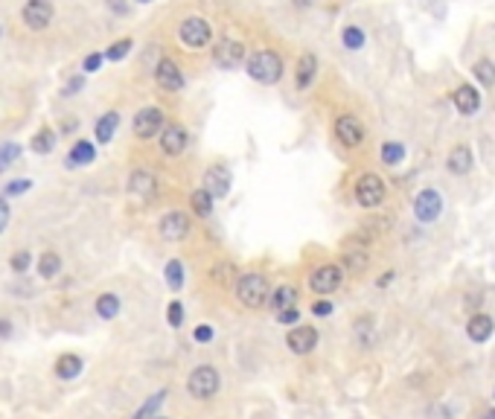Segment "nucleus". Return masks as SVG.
<instances>
[{"instance_id":"obj_1","label":"nucleus","mask_w":495,"mask_h":419,"mask_svg":"<svg viewBox=\"0 0 495 419\" xmlns=\"http://www.w3.org/2000/svg\"><path fill=\"white\" fill-rule=\"evenodd\" d=\"M247 76L260 85H277L283 79V58L271 50H260L247 58Z\"/></svg>"},{"instance_id":"obj_2","label":"nucleus","mask_w":495,"mask_h":419,"mask_svg":"<svg viewBox=\"0 0 495 419\" xmlns=\"http://www.w3.org/2000/svg\"><path fill=\"white\" fill-rule=\"evenodd\" d=\"M268 295H271V285L262 274H245L236 282V297L242 300L245 309H262L268 303Z\"/></svg>"},{"instance_id":"obj_3","label":"nucleus","mask_w":495,"mask_h":419,"mask_svg":"<svg viewBox=\"0 0 495 419\" xmlns=\"http://www.w3.org/2000/svg\"><path fill=\"white\" fill-rule=\"evenodd\" d=\"M219 388H222V376H219V370L215 367H210V364H201V367H196L193 373H190V378H187V391H190V396H196V399H213L215 393H219Z\"/></svg>"},{"instance_id":"obj_4","label":"nucleus","mask_w":495,"mask_h":419,"mask_svg":"<svg viewBox=\"0 0 495 419\" xmlns=\"http://www.w3.org/2000/svg\"><path fill=\"white\" fill-rule=\"evenodd\" d=\"M388 189H385V181L376 175V172H364L358 181H356V201L364 207V210H373L385 201Z\"/></svg>"},{"instance_id":"obj_5","label":"nucleus","mask_w":495,"mask_h":419,"mask_svg":"<svg viewBox=\"0 0 495 419\" xmlns=\"http://www.w3.org/2000/svg\"><path fill=\"white\" fill-rule=\"evenodd\" d=\"M414 216L417 221L422 224H431V221H437L443 216V196L437 189H422L420 196L414 198Z\"/></svg>"},{"instance_id":"obj_6","label":"nucleus","mask_w":495,"mask_h":419,"mask_svg":"<svg viewBox=\"0 0 495 419\" xmlns=\"http://www.w3.org/2000/svg\"><path fill=\"white\" fill-rule=\"evenodd\" d=\"M178 36H181V41H183V47H193V50H201V47H207L210 44V23L204 21V18H187L181 23V29H178Z\"/></svg>"},{"instance_id":"obj_7","label":"nucleus","mask_w":495,"mask_h":419,"mask_svg":"<svg viewBox=\"0 0 495 419\" xmlns=\"http://www.w3.org/2000/svg\"><path fill=\"white\" fill-rule=\"evenodd\" d=\"M344 282V271L338 265H321L318 271H312V277H309V288H312L315 295H332L338 292Z\"/></svg>"},{"instance_id":"obj_8","label":"nucleus","mask_w":495,"mask_h":419,"mask_svg":"<svg viewBox=\"0 0 495 419\" xmlns=\"http://www.w3.org/2000/svg\"><path fill=\"white\" fill-rule=\"evenodd\" d=\"M335 137L341 140L347 149H356L364 143V125L358 122V117L353 114H341L335 120Z\"/></svg>"},{"instance_id":"obj_9","label":"nucleus","mask_w":495,"mask_h":419,"mask_svg":"<svg viewBox=\"0 0 495 419\" xmlns=\"http://www.w3.org/2000/svg\"><path fill=\"white\" fill-rule=\"evenodd\" d=\"M242 58H245V47H242V41L222 38L219 44L213 47V61L219 64L222 70H233L236 64H242Z\"/></svg>"},{"instance_id":"obj_10","label":"nucleus","mask_w":495,"mask_h":419,"mask_svg":"<svg viewBox=\"0 0 495 419\" xmlns=\"http://www.w3.org/2000/svg\"><path fill=\"white\" fill-rule=\"evenodd\" d=\"M164 128V111L161 108H143L134 117V137L149 140Z\"/></svg>"},{"instance_id":"obj_11","label":"nucleus","mask_w":495,"mask_h":419,"mask_svg":"<svg viewBox=\"0 0 495 419\" xmlns=\"http://www.w3.org/2000/svg\"><path fill=\"white\" fill-rule=\"evenodd\" d=\"M187 143H190V137H187V128L183 125L169 122L166 128H161V152L164 154L175 157V154H181L183 149H187Z\"/></svg>"},{"instance_id":"obj_12","label":"nucleus","mask_w":495,"mask_h":419,"mask_svg":"<svg viewBox=\"0 0 495 419\" xmlns=\"http://www.w3.org/2000/svg\"><path fill=\"white\" fill-rule=\"evenodd\" d=\"M286 344L294 356H309V352L318 346V329L315 327H294L286 335Z\"/></svg>"},{"instance_id":"obj_13","label":"nucleus","mask_w":495,"mask_h":419,"mask_svg":"<svg viewBox=\"0 0 495 419\" xmlns=\"http://www.w3.org/2000/svg\"><path fill=\"white\" fill-rule=\"evenodd\" d=\"M50 21H53V4H50V0H26L23 23L29 29H44Z\"/></svg>"},{"instance_id":"obj_14","label":"nucleus","mask_w":495,"mask_h":419,"mask_svg":"<svg viewBox=\"0 0 495 419\" xmlns=\"http://www.w3.org/2000/svg\"><path fill=\"white\" fill-rule=\"evenodd\" d=\"M154 79H158V85H161L166 93H178V90L183 87V73H181V68H178L172 58H161V61H158Z\"/></svg>"},{"instance_id":"obj_15","label":"nucleus","mask_w":495,"mask_h":419,"mask_svg":"<svg viewBox=\"0 0 495 419\" xmlns=\"http://www.w3.org/2000/svg\"><path fill=\"white\" fill-rule=\"evenodd\" d=\"M161 236L166 239V242H181L183 236H187L190 233V218L187 216H183V213H166L164 218H161Z\"/></svg>"},{"instance_id":"obj_16","label":"nucleus","mask_w":495,"mask_h":419,"mask_svg":"<svg viewBox=\"0 0 495 419\" xmlns=\"http://www.w3.org/2000/svg\"><path fill=\"white\" fill-rule=\"evenodd\" d=\"M204 189L213 196V201L225 198L230 192V172H228V166H210L204 172Z\"/></svg>"},{"instance_id":"obj_17","label":"nucleus","mask_w":495,"mask_h":419,"mask_svg":"<svg viewBox=\"0 0 495 419\" xmlns=\"http://www.w3.org/2000/svg\"><path fill=\"white\" fill-rule=\"evenodd\" d=\"M154 189H158V181H154V175L149 169H137L132 172L129 178V192L137 198V201H149L154 196Z\"/></svg>"},{"instance_id":"obj_18","label":"nucleus","mask_w":495,"mask_h":419,"mask_svg":"<svg viewBox=\"0 0 495 419\" xmlns=\"http://www.w3.org/2000/svg\"><path fill=\"white\" fill-rule=\"evenodd\" d=\"M452 102H454V108H457L460 114L472 117V114L481 108V93H478L472 85H460V87L452 93Z\"/></svg>"},{"instance_id":"obj_19","label":"nucleus","mask_w":495,"mask_h":419,"mask_svg":"<svg viewBox=\"0 0 495 419\" xmlns=\"http://www.w3.org/2000/svg\"><path fill=\"white\" fill-rule=\"evenodd\" d=\"M472 152H469V146L467 143H460V146H454L452 152H449V157H446V169L452 172V175H467L469 169H472Z\"/></svg>"},{"instance_id":"obj_20","label":"nucleus","mask_w":495,"mask_h":419,"mask_svg":"<svg viewBox=\"0 0 495 419\" xmlns=\"http://www.w3.org/2000/svg\"><path fill=\"white\" fill-rule=\"evenodd\" d=\"M492 332H495V320H492L489 314H472V317H469V324H467V335H469V341L484 344V341L492 338Z\"/></svg>"},{"instance_id":"obj_21","label":"nucleus","mask_w":495,"mask_h":419,"mask_svg":"<svg viewBox=\"0 0 495 419\" xmlns=\"http://www.w3.org/2000/svg\"><path fill=\"white\" fill-rule=\"evenodd\" d=\"M294 303H297V288L286 282L280 288H274V295H268L265 306H271L274 312H283V309H294Z\"/></svg>"},{"instance_id":"obj_22","label":"nucleus","mask_w":495,"mask_h":419,"mask_svg":"<svg viewBox=\"0 0 495 419\" xmlns=\"http://www.w3.org/2000/svg\"><path fill=\"white\" fill-rule=\"evenodd\" d=\"M315 73H318V58L312 53H303L300 61H297V87L306 90L315 82Z\"/></svg>"},{"instance_id":"obj_23","label":"nucleus","mask_w":495,"mask_h":419,"mask_svg":"<svg viewBox=\"0 0 495 419\" xmlns=\"http://www.w3.org/2000/svg\"><path fill=\"white\" fill-rule=\"evenodd\" d=\"M94 157H97V146L90 140H79L68 154V166H87L94 164Z\"/></svg>"},{"instance_id":"obj_24","label":"nucleus","mask_w":495,"mask_h":419,"mask_svg":"<svg viewBox=\"0 0 495 419\" xmlns=\"http://www.w3.org/2000/svg\"><path fill=\"white\" fill-rule=\"evenodd\" d=\"M79 373H82V359H79V356H73V352H65V356H58V361H55V376H58L61 381H73Z\"/></svg>"},{"instance_id":"obj_25","label":"nucleus","mask_w":495,"mask_h":419,"mask_svg":"<svg viewBox=\"0 0 495 419\" xmlns=\"http://www.w3.org/2000/svg\"><path fill=\"white\" fill-rule=\"evenodd\" d=\"M117 125H119V114H117V111L102 114V117L97 120V125H94L97 143H111V137H114V132H117Z\"/></svg>"},{"instance_id":"obj_26","label":"nucleus","mask_w":495,"mask_h":419,"mask_svg":"<svg viewBox=\"0 0 495 419\" xmlns=\"http://www.w3.org/2000/svg\"><path fill=\"white\" fill-rule=\"evenodd\" d=\"M119 306H122V303H119V297H117V295H100L94 309H97V314H100L102 320H111V317H117V314H119Z\"/></svg>"},{"instance_id":"obj_27","label":"nucleus","mask_w":495,"mask_h":419,"mask_svg":"<svg viewBox=\"0 0 495 419\" xmlns=\"http://www.w3.org/2000/svg\"><path fill=\"white\" fill-rule=\"evenodd\" d=\"M53 146H55V132H53V128H41V132L29 140V149H33L36 154H50Z\"/></svg>"},{"instance_id":"obj_28","label":"nucleus","mask_w":495,"mask_h":419,"mask_svg":"<svg viewBox=\"0 0 495 419\" xmlns=\"http://www.w3.org/2000/svg\"><path fill=\"white\" fill-rule=\"evenodd\" d=\"M190 204H193V213L201 216V218H207L213 213V196H210L207 189H196L193 196H190Z\"/></svg>"},{"instance_id":"obj_29","label":"nucleus","mask_w":495,"mask_h":419,"mask_svg":"<svg viewBox=\"0 0 495 419\" xmlns=\"http://www.w3.org/2000/svg\"><path fill=\"white\" fill-rule=\"evenodd\" d=\"M382 160H385L388 166H399L402 160H405V146L396 143V140H388V143L382 146Z\"/></svg>"},{"instance_id":"obj_30","label":"nucleus","mask_w":495,"mask_h":419,"mask_svg":"<svg viewBox=\"0 0 495 419\" xmlns=\"http://www.w3.org/2000/svg\"><path fill=\"white\" fill-rule=\"evenodd\" d=\"M472 73H475V79H478V82H481L484 87H492V85H495V64H492L489 58H481V61H475Z\"/></svg>"},{"instance_id":"obj_31","label":"nucleus","mask_w":495,"mask_h":419,"mask_svg":"<svg viewBox=\"0 0 495 419\" xmlns=\"http://www.w3.org/2000/svg\"><path fill=\"white\" fill-rule=\"evenodd\" d=\"M58 271H61V260H58V253H50V250H47V253L41 256V262H38V274H41L44 280H53Z\"/></svg>"},{"instance_id":"obj_32","label":"nucleus","mask_w":495,"mask_h":419,"mask_svg":"<svg viewBox=\"0 0 495 419\" xmlns=\"http://www.w3.org/2000/svg\"><path fill=\"white\" fill-rule=\"evenodd\" d=\"M166 396H169L166 391H158V393H151V396H149V399L143 402V408H140V410L134 413V419H151V413L161 408V402H164Z\"/></svg>"},{"instance_id":"obj_33","label":"nucleus","mask_w":495,"mask_h":419,"mask_svg":"<svg viewBox=\"0 0 495 419\" xmlns=\"http://www.w3.org/2000/svg\"><path fill=\"white\" fill-rule=\"evenodd\" d=\"M164 277H166V285L169 288H178L183 285V265L178 262V260H172V262H166V268H164Z\"/></svg>"},{"instance_id":"obj_34","label":"nucleus","mask_w":495,"mask_h":419,"mask_svg":"<svg viewBox=\"0 0 495 419\" xmlns=\"http://www.w3.org/2000/svg\"><path fill=\"white\" fill-rule=\"evenodd\" d=\"M341 41H344L347 50H361V47H364V32H361L358 26H344Z\"/></svg>"},{"instance_id":"obj_35","label":"nucleus","mask_w":495,"mask_h":419,"mask_svg":"<svg viewBox=\"0 0 495 419\" xmlns=\"http://www.w3.org/2000/svg\"><path fill=\"white\" fill-rule=\"evenodd\" d=\"M18 157H21V146L18 143H4V146H0V172L9 169Z\"/></svg>"},{"instance_id":"obj_36","label":"nucleus","mask_w":495,"mask_h":419,"mask_svg":"<svg viewBox=\"0 0 495 419\" xmlns=\"http://www.w3.org/2000/svg\"><path fill=\"white\" fill-rule=\"evenodd\" d=\"M129 50H132V38H122V41H114V44L108 47L105 58H111V61H119V58H126V55H129Z\"/></svg>"},{"instance_id":"obj_37","label":"nucleus","mask_w":495,"mask_h":419,"mask_svg":"<svg viewBox=\"0 0 495 419\" xmlns=\"http://www.w3.org/2000/svg\"><path fill=\"white\" fill-rule=\"evenodd\" d=\"M29 262H33V253H29V250H15L9 265H12V271H15V274H23V271L29 268Z\"/></svg>"},{"instance_id":"obj_38","label":"nucleus","mask_w":495,"mask_h":419,"mask_svg":"<svg viewBox=\"0 0 495 419\" xmlns=\"http://www.w3.org/2000/svg\"><path fill=\"white\" fill-rule=\"evenodd\" d=\"M166 317H169V327H172V329H178V327L183 324V306H181V300H172V303L166 306Z\"/></svg>"},{"instance_id":"obj_39","label":"nucleus","mask_w":495,"mask_h":419,"mask_svg":"<svg viewBox=\"0 0 495 419\" xmlns=\"http://www.w3.org/2000/svg\"><path fill=\"white\" fill-rule=\"evenodd\" d=\"M344 262H347V268H350V271H356V274H358V271H364V268H367V253H361V250L347 253V256H344Z\"/></svg>"},{"instance_id":"obj_40","label":"nucleus","mask_w":495,"mask_h":419,"mask_svg":"<svg viewBox=\"0 0 495 419\" xmlns=\"http://www.w3.org/2000/svg\"><path fill=\"white\" fill-rule=\"evenodd\" d=\"M29 186H33V181H26V178H15L4 186V196H21V192H26Z\"/></svg>"},{"instance_id":"obj_41","label":"nucleus","mask_w":495,"mask_h":419,"mask_svg":"<svg viewBox=\"0 0 495 419\" xmlns=\"http://www.w3.org/2000/svg\"><path fill=\"white\" fill-rule=\"evenodd\" d=\"M277 320H280V324H286V327H294L297 320H300V312H297V309H283V312H277Z\"/></svg>"},{"instance_id":"obj_42","label":"nucleus","mask_w":495,"mask_h":419,"mask_svg":"<svg viewBox=\"0 0 495 419\" xmlns=\"http://www.w3.org/2000/svg\"><path fill=\"white\" fill-rule=\"evenodd\" d=\"M102 58H105V55H100V53H90V55L85 58V73H97V70L102 68Z\"/></svg>"},{"instance_id":"obj_43","label":"nucleus","mask_w":495,"mask_h":419,"mask_svg":"<svg viewBox=\"0 0 495 419\" xmlns=\"http://www.w3.org/2000/svg\"><path fill=\"white\" fill-rule=\"evenodd\" d=\"M213 327L210 324H201V327H196V332H193V338L198 341V344H207V341H213Z\"/></svg>"},{"instance_id":"obj_44","label":"nucleus","mask_w":495,"mask_h":419,"mask_svg":"<svg viewBox=\"0 0 495 419\" xmlns=\"http://www.w3.org/2000/svg\"><path fill=\"white\" fill-rule=\"evenodd\" d=\"M312 312H315L318 317H329V314H332V303H329V300H318V303L312 306Z\"/></svg>"},{"instance_id":"obj_45","label":"nucleus","mask_w":495,"mask_h":419,"mask_svg":"<svg viewBox=\"0 0 495 419\" xmlns=\"http://www.w3.org/2000/svg\"><path fill=\"white\" fill-rule=\"evenodd\" d=\"M82 85H85V79H82V76L70 79V82H68V87H65V96H73L76 90H82Z\"/></svg>"},{"instance_id":"obj_46","label":"nucleus","mask_w":495,"mask_h":419,"mask_svg":"<svg viewBox=\"0 0 495 419\" xmlns=\"http://www.w3.org/2000/svg\"><path fill=\"white\" fill-rule=\"evenodd\" d=\"M9 224V207H6V201L0 198V233H4V228Z\"/></svg>"},{"instance_id":"obj_47","label":"nucleus","mask_w":495,"mask_h":419,"mask_svg":"<svg viewBox=\"0 0 495 419\" xmlns=\"http://www.w3.org/2000/svg\"><path fill=\"white\" fill-rule=\"evenodd\" d=\"M111 9H114V12H119V15H126V12H129V6L122 4V0H111Z\"/></svg>"},{"instance_id":"obj_48","label":"nucleus","mask_w":495,"mask_h":419,"mask_svg":"<svg viewBox=\"0 0 495 419\" xmlns=\"http://www.w3.org/2000/svg\"><path fill=\"white\" fill-rule=\"evenodd\" d=\"M390 280H393V271H388V274H382V277H379V288H385V285H388Z\"/></svg>"},{"instance_id":"obj_49","label":"nucleus","mask_w":495,"mask_h":419,"mask_svg":"<svg viewBox=\"0 0 495 419\" xmlns=\"http://www.w3.org/2000/svg\"><path fill=\"white\" fill-rule=\"evenodd\" d=\"M9 332H12V329H9V320H0V335H4V338H6Z\"/></svg>"},{"instance_id":"obj_50","label":"nucleus","mask_w":495,"mask_h":419,"mask_svg":"<svg viewBox=\"0 0 495 419\" xmlns=\"http://www.w3.org/2000/svg\"><path fill=\"white\" fill-rule=\"evenodd\" d=\"M137 4H151V0H137Z\"/></svg>"},{"instance_id":"obj_51","label":"nucleus","mask_w":495,"mask_h":419,"mask_svg":"<svg viewBox=\"0 0 495 419\" xmlns=\"http://www.w3.org/2000/svg\"><path fill=\"white\" fill-rule=\"evenodd\" d=\"M151 419H169V416H151Z\"/></svg>"},{"instance_id":"obj_52","label":"nucleus","mask_w":495,"mask_h":419,"mask_svg":"<svg viewBox=\"0 0 495 419\" xmlns=\"http://www.w3.org/2000/svg\"><path fill=\"white\" fill-rule=\"evenodd\" d=\"M492 399H495V393H492Z\"/></svg>"}]
</instances>
